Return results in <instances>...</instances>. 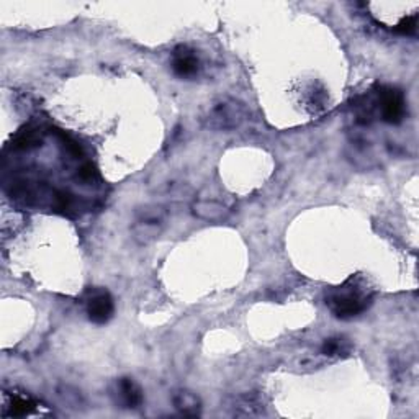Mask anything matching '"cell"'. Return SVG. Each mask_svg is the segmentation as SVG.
<instances>
[{"label":"cell","instance_id":"obj_2","mask_svg":"<svg viewBox=\"0 0 419 419\" xmlns=\"http://www.w3.org/2000/svg\"><path fill=\"white\" fill-rule=\"evenodd\" d=\"M246 108L242 103L233 100V98H223V100L213 103L208 114L205 115V126L216 132H228V130L238 128L246 120Z\"/></svg>","mask_w":419,"mask_h":419},{"label":"cell","instance_id":"obj_4","mask_svg":"<svg viewBox=\"0 0 419 419\" xmlns=\"http://www.w3.org/2000/svg\"><path fill=\"white\" fill-rule=\"evenodd\" d=\"M85 308H87V317L90 321L96 324H105L114 317V298L103 288H92L87 294Z\"/></svg>","mask_w":419,"mask_h":419},{"label":"cell","instance_id":"obj_12","mask_svg":"<svg viewBox=\"0 0 419 419\" xmlns=\"http://www.w3.org/2000/svg\"><path fill=\"white\" fill-rule=\"evenodd\" d=\"M42 144V134L35 126H25L20 133L13 139V148L15 150H31Z\"/></svg>","mask_w":419,"mask_h":419},{"label":"cell","instance_id":"obj_13","mask_svg":"<svg viewBox=\"0 0 419 419\" xmlns=\"http://www.w3.org/2000/svg\"><path fill=\"white\" fill-rule=\"evenodd\" d=\"M56 134H57V136H60V139L62 141V146L66 148V151L69 152V154L72 157H75V159H80V157L84 156L82 148H80V144L78 141H75L74 138H71L69 134H66L64 132H61V130H57Z\"/></svg>","mask_w":419,"mask_h":419},{"label":"cell","instance_id":"obj_5","mask_svg":"<svg viewBox=\"0 0 419 419\" xmlns=\"http://www.w3.org/2000/svg\"><path fill=\"white\" fill-rule=\"evenodd\" d=\"M378 102H380L382 116L386 123L398 125L404 118L407 103H404V96L400 89L382 87L378 92Z\"/></svg>","mask_w":419,"mask_h":419},{"label":"cell","instance_id":"obj_10","mask_svg":"<svg viewBox=\"0 0 419 419\" xmlns=\"http://www.w3.org/2000/svg\"><path fill=\"white\" fill-rule=\"evenodd\" d=\"M121 402L126 408H138L143 403V390L132 378H121L118 384Z\"/></svg>","mask_w":419,"mask_h":419},{"label":"cell","instance_id":"obj_14","mask_svg":"<svg viewBox=\"0 0 419 419\" xmlns=\"http://www.w3.org/2000/svg\"><path fill=\"white\" fill-rule=\"evenodd\" d=\"M416 25H418V17L411 15V17H404L398 25L395 26V31L400 35H413L416 31Z\"/></svg>","mask_w":419,"mask_h":419},{"label":"cell","instance_id":"obj_3","mask_svg":"<svg viewBox=\"0 0 419 419\" xmlns=\"http://www.w3.org/2000/svg\"><path fill=\"white\" fill-rule=\"evenodd\" d=\"M166 220V210L162 206H146V208L138 211V220L133 224L132 233L134 241L139 244H148L154 241L162 233Z\"/></svg>","mask_w":419,"mask_h":419},{"label":"cell","instance_id":"obj_8","mask_svg":"<svg viewBox=\"0 0 419 419\" xmlns=\"http://www.w3.org/2000/svg\"><path fill=\"white\" fill-rule=\"evenodd\" d=\"M172 403L175 409L180 414H186V416H198L202 411V402L200 398L188 390H179L175 391L172 396Z\"/></svg>","mask_w":419,"mask_h":419},{"label":"cell","instance_id":"obj_16","mask_svg":"<svg viewBox=\"0 0 419 419\" xmlns=\"http://www.w3.org/2000/svg\"><path fill=\"white\" fill-rule=\"evenodd\" d=\"M321 350L326 355H337L344 350V342H342V339H326Z\"/></svg>","mask_w":419,"mask_h":419},{"label":"cell","instance_id":"obj_6","mask_svg":"<svg viewBox=\"0 0 419 419\" xmlns=\"http://www.w3.org/2000/svg\"><path fill=\"white\" fill-rule=\"evenodd\" d=\"M198 67H200V62H198V57L193 49L188 46L175 48L172 56V69L179 78H193L198 72Z\"/></svg>","mask_w":419,"mask_h":419},{"label":"cell","instance_id":"obj_11","mask_svg":"<svg viewBox=\"0 0 419 419\" xmlns=\"http://www.w3.org/2000/svg\"><path fill=\"white\" fill-rule=\"evenodd\" d=\"M231 408L233 414H236V416H259V414H262V404L252 395H242L234 398Z\"/></svg>","mask_w":419,"mask_h":419},{"label":"cell","instance_id":"obj_1","mask_svg":"<svg viewBox=\"0 0 419 419\" xmlns=\"http://www.w3.org/2000/svg\"><path fill=\"white\" fill-rule=\"evenodd\" d=\"M372 303V294L367 283L360 278H349L341 287L332 288L326 295V305L341 319H349L364 313Z\"/></svg>","mask_w":419,"mask_h":419},{"label":"cell","instance_id":"obj_9","mask_svg":"<svg viewBox=\"0 0 419 419\" xmlns=\"http://www.w3.org/2000/svg\"><path fill=\"white\" fill-rule=\"evenodd\" d=\"M36 408L33 398L28 395H6L3 416H26Z\"/></svg>","mask_w":419,"mask_h":419},{"label":"cell","instance_id":"obj_7","mask_svg":"<svg viewBox=\"0 0 419 419\" xmlns=\"http://www.w3.org/2000/svg\"><path fill=\"white\" fill-rule=\"evenodd\" d=\"M192 213L205 222H223L228 218L229 210L226 206L213 200H198L192 204Z\"/></svg>","mask_w":419,"mask_h":419},{"label":"cell","instance_id":"obj_15","mask_svg":"<svg viewBox=\"0 0 419 419\" xmlns=\"http://www.w3.org/2000/svg\"><path fill=\"white\" fill-rule=\"evenodd\" d=\"M78 177L82 180V182H96V180L98 179V170L96 166L92 164V162H87V164H84L82 168L79 169L78 172Z\"/></svg>","mask_w":419,"mask_h":419}]
</instances>
